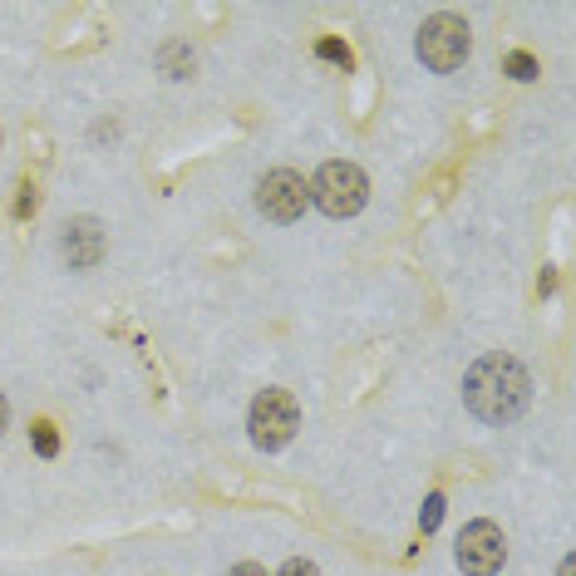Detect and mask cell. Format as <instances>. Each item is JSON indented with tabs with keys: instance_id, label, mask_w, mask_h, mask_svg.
I'll return each instance as SVG.
<instances>
[{
	"instance_id": "4fadbf2b",
	"label": "cell",
	"mask_w": 576,
	"mask_h": 576,
	"mask_svg": "<svg viewBox=\"0 0 576 576\" xmlns=\"http://www.w3.org/2000/svg\"><path fill=\"white\" fill-rule=\"evenodd\" d=\"M281 576H320L316 562H306V557H291L286 567H281Z\"/></svg>"
},
{
	"instance_id": "3957f363",
	"label": "cell",
	"mask_w": 576,
	"mask_h": 576,
	"mask_svg": "<svg viewBox=\"0 0 576 576\" xmlns=\"http://www.w3.org/2000/svg\"><path fill=\"white\" fill-rule=\"evenodd\" d=\"M247 429H251V443H257L261 453L286 449V443L296 439V429H301V404H296V394H286V389H261L257 399H251Z\"/></svg>"
},
{
	"instance_id": "9c48e42d",
	"label": "cell",
	"mask_w": 576,
	"mask_h": 576,
	"mask_svg": "<svg viewBox=\"0 0 576 576\" xmlns=\"http://www.w3.org/2000/svg\"><path fill=\"white\" fill-rule=\"evenodd\" d=\"M502 69H508V75L518 79V84H528V79H538V59H532L528 49H512V55L502 59Z\"/></svg>"
},
{
	"instance_id": "5b68a950",
	"label": "cell",
	"mask_w": 576,
	"mask_h": 576,
	"mask_svg": "<svg viewBox=\"0 0 576 576\" xmlns=\"http://www.w3.org/2000/svg\"><path fill=\"white\" fill-rule=\"evenodd\" d=\"M453 557H459V567L468 576H498L502 562H508V538H502L498 522L478 518L468 522V528L459 532V547H453Z\"/></svg>"
},
{
	"instance_id": "2e32d148",
	"label": "cell",
	"mask_w": 576,
	"mask_h": 576,
	"mask_svg": "<svg viewBox=\"0 0 576 576\" xmlns=\"http://www.w3.org/2000/svg\"><path fill=\"white\" fill-rule=\"evenodd\" d=\"M10 429V404H5V394H0V433Z\"/></svg>"
},
{
	"instance_id": "e0dca14e",
	"label": "cell",
	"mask_w": 576,
	"mask_h": 576,
	"mask_svg": "<svg viewBox=\"0 0 576 576\" xmlns=\"http://www.w3.org/2000/svg\"><path fill=\"white\" fill-rule=\"evenodd\" d=\"M557 576H576V557H567V562H562V572Z\"/></svg>"
},
{
	"instance_id": "30bf717a",
	"label": "cell",
	"mask_w": 576,
	"mask_h": 576,
	"mask_svg": "<svg viewBox=\"0 0 576 576\" xmlns=\"http://www.w3.org/2000/svg\"><path fill=\"white\" fill-rule=\"evenodd\" d=\"M30 443H35L39 459H55V453H59V433H55V423H35V429H30Z\"/></svg>"
},
{
	"instance_id": "9a60e30c",
	"label": "cell",
	"mask_w": 576,
	"mask_h": 576,
	"mask_svg": "<svg viewBox=\"0 0 576 576\" xmlns=\"http://www.w3.org/2000/svg\"><path fill=\"white\" fill-rule=\"evenodd\" d=\"M227 576H267V572H261V567H257V562H237V567H231Z\"/></svg>"
},
{
	"instance_id": "5bb4252c",
	"label": "cell",
	"mask_w": 576,
	"mask_h": 576,
	"mask_svg": "<svg viewBox=\"0 0 576 576\" xmlns=\"http://www.w3.org/2000/svg\"><path fill=\"white\" fill-rule=\"evenodd\" d=\"M25 212H35V188H20V202H15V217H25Z\"/></svg>"
},
{
	"instance_id": "7c38bea8",
	"label": "cell",
	"mask_w": 576,
	"mask_h": 576,
	"mask_svg": "<svg viewBox=\"0 0 576 576\" xmlns=\"http://www.w3.org/2000/svg\"><path fill=\"white\" fill-rule=\"evenodd\" d=\"M316 55H320V59H330V65H346V69H350V49L340 45V39H320Z\"/></svg>"
},
{
	"instance_id": "277c9868",
	"label": "cell",
	"mask_w": 576,
	"mask_h": 576,
	"mask_svg": "<svg viewBox=\"0 0 576 576\" xmlns=\"http://www.w3.org/2000/svg\"><path fill=\"white\" fill-rule=\"evenodd\" d=\"M310 202H316L326 217H355L370 202V178L355 163H326L310 183Z\"/></svg>"
},
{
	"instance_id": "8fae6325",
	"label": "cell",
	"mask_w": 576,
	"mask_h": 576,
	"mask_svg": "<svg viewBox=\"0 0 576 576\" xmlns=\"http://www.w3.org/2000/svg\"><path fill=\"white\" fill-rule=\"evenodd\" d=\"M439 522H443V493H429V498H423V508H419V528L433 532Z\"/></svg>"
},
{
	"instance_id": "8992f818",
	"label": "cell",
	"mask_w": 576,
	"mask_h": 576,
	"mask_svg": "<svg viewBox=\"0 0 576 576\" xmlns=\"http://www.w3.org/2000/svg\"><path fill=\"white\" fill-rule=\"evenodd\" d=\"M306 202H310L306 178L291 173V168H271L257 183V212L267 222H296L301 212H306Z\"/></svg>"
},
{
	"instance_id": "6da1fadb",
	"label": "cell",
	"mask_w": 576,
	"mask_h": 576,
	"mask_svg": "<svg viewBox=\"0 0 576 576\" xmlns=\"http://www.w3.org/2000/svg\"><path fill=\"white\" fill-rule=\"evenodd\" d=\"M528 399H532V375L522 370V360L502 355V350L473 360L468 375H463V404L483 423H512L528 409Z\"/></svg>"
},
{
	"instance_id": "7a4b0ae2",
	"label": "cell",
	"mask_w": 576,
	"mask_h": 576,
	"mask_svg": "<svg viewBox=\"0 0 576 576\" xmlns=\"http://www.w3.org/2000/svg\"><path fill=\"white\" fill-rule=\"evenodd\" d=\"M414 49H419L423 69H433V75H453V69H463V59H468L473 49V30L463 15H429L419 25V39H414Z\"/></svg>"
},
{
	"instance_id": "52a82bcc",
	"label": "cell",
	"mask_w": 576,
	"mask_h": 576,
	"mask_svg": "<svg viewBox=\"0 0 576 576\" xmlns=\"http://www.w3.org/2000/svg\"><path fill=\"white\" fill-rule=\"evenodd\" d=\"M59 257L75 271H94L99 261H104V227H99V217L65 222V231H59Z\"/></svg>"
},
{
	"instance_id": "ba28073f",
	"label": "cell",
	"mask_w": 576,
	"mask_h": 576,
	"mask_svg": "<svg viewBox=\"0 0 576 576\" xmlns=\"http://www.w3.org/2000/svg\"><path fill=\"white\" fill-rule=\"evenodd\" d=\"M158 69H163V79H188L192 75V49L183 39H168V45L158 49Z\"/></svg>"
}]
</instances>
